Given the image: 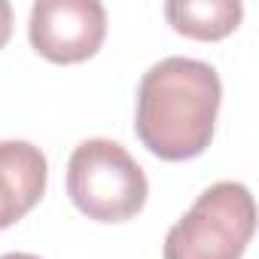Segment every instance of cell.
I'll return each instance as SVG.
<instances>
[{
    "label": "cell",
    "mask_w": 259,
    "mask_h": 259,
    "mask_svg": "<svg viewBox=\"0 0 259 259\" xmlns=\"http://www.w3.org/2000/svg\"><path fill=\"white\" fill-rule=\"evenodd\" d=\"M220 101L223 85L210 64L183 55L162 58L138 85L135 132L165 162L195 159L213 141Z\"/></svg>",
    "instance_id": "cell-1"
},
{
    "label": "cell",
    "mask_w": 259,
    "mask_h": 259,
    "mask_svg": "<svg viewBox=\"0 0 259 259\" xmlns=\"http://www.w3.org/2000/svg\"><path fill=\"white\" fill-rule=\"evenodd\" d=\"M67 195L95 223H128L144 210L150 183L122 144L89 138L70 153Z\"/></svg>",
    "instance_id": "cell-2"
},
{
    "label": "cell",
    "mask_w": 259,
    "mask_h": 259,
    "mask_svg": "<svg viewBox=\"0 0 259 259\" xmlns=\"http://www.w3.org/2000/svg\"><path fill=\"white\" fill-rule=\"evenodd\" d=\"M256 232V201L244 183L220 180L168 229L165 259H241Z\"/></svg>",
    "instance_id": "cell-3"
},
{
    "label": "cell",
    "mask_w": 259,
    "mask_h": 259,
    "mask_svg": "<svg viewBox=\"0 0 259 259\" xmlns=\"http://www.w3.org/2000/svg\"><path fill=\"white\" fill-rule=\"evenodd\" d=\"M107 37V10L98 0H37L28 40L52 64H79L98 55Z\"/></svg>",
    "instance_id": "cell-4"
},
{
    "label": "cell",
    "mask_w": 259,
    "mask_h": 259,
    "mask_svg": "<svg viewBox=\"0 0 259 259\" xmlns=\"http://www.w3.org/2000/svg\"><path fill=\"white\" fill-rule=\"evenodd\" d=\"M49 180V162L28 141H0V232L28 217Z\"/></svg>",
    "instance_id": "cell-5"
},
{
    "label": "cell",
    "mask_w": 259,
    "mask_h": 259,
    "mask_svg": "<svg viewBox=\"0 0 259 259\" xmlns=\"http://www.w3.org/2000/svg\"><path fill=\"white\" fill-rule=\"evenodd\" d=\"M241 16L244 7L238 0H174V4H165L168 25L177 34L201 43H213L238 31Z\"/></svg>",
    "instance_id": "cell-6"
},
{
    "label": "cell",
    "mask_w": 259,
    "mask_h": 259,
    "mask_svg": "<svg viewBox=\"0 0 259 259\" xmlns=\"http://www.w3.org/2000/svg\"><path fill=\"white\" fill-rule=\"evenodd\" d=\"M13 37V7L7 0H0V49H4Z\"/></svg>",
    "instance_id": "cell-7"
},
{
    "label": "cell",
    "mask_w": 259,
    "mask_h": 259,
    "mask_svg": "<svg viewBox=\"0 0 259 259\" xmlns=\"http://www.w3.org/2000/svg\"><path fill=\"white\" fill-rule=\"evenodd\" d=\"M0 259H40L34 253H7V256H0Z\"/></svg>",
    "instance_id": "cell-8"
}]
</instances>
